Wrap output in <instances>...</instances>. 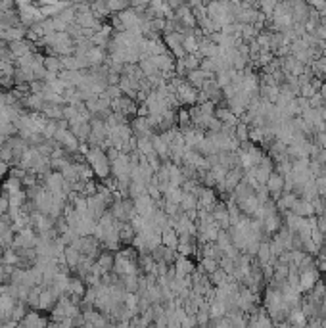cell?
I'll return each mask as SVG.
<instances>
[{
  "mask_svg": "<svg viewBox=\"0 0 326 328\" xmlns=\"http://www.w3.org/2000/svg\"><path fill=\"white\" fill-rule=\"evenodd\" d=\"M207 279H209V282L213 284L215 288H219V286H223L224 282H229V280H231V276H229V274H227L223 269H217V271L211 272Z\"/></svg>",
  "mask_w": 326,
  "mask_h": 328,
  "instance_id": "21",
  "label": "cell"
},
{
  "mask_svg": "<svg viewBox=\"0 0 326 328\" xmlns=\"http://www.w3.org/2000/svg\"><path fill=\"white\" fill-rule=\"evenodd\" d=\"M58 79L64 81L67 87H73L77 88L83 83V79H85V71H62L60 75H58Z\"/></svg>",
  "mask_w": 326,
  "mask_h": 328,
  "instance_id": "11",
  "label": "cell"
},
{
  "mask_svg": "<svg viewBox=\"0 0 326 328\" xmlns=\"http://www.w3.org/2000/svg\"><path fill=\"white\" fill-rule=\"evenodd\" d=\"M234 136H236V140H238L240 144L249 142V125L240 121L238 125H236V129H234Z\"/></svg>",
  "mask_w": 326,
  "mask_h": 328,
  "instance_id": "22",
  "label": "cell"
},
{
  "mask_svg": "<svg viewBox=\"0 0 326 328\" xmlns=\"http://www.w3.org/2000/svg\"><path fill=\"white\" fill-rule=\"evenodd\" d=\"M318 274H320V272L317 271V267L299 272V294H302V292H307V290H313V286L320 280Z\"/></svg>",
  "mask_w": 326,
  "mask_h": 328,
  "instance_id": "6",
  "label": "cell"
},
{
  "mask_svg": "<svg viewBox=\"0 0 326 328\" xmlns=\"http://www.w3.org/2000/svg\"><path fill=\"white\" fill-rule=\"evenodd\" d=\"M113 263H115V254H112V251H106V249H102V254L98 256V259H96V267L102 271V274H108V272L113 271Z\"/></svg>",
  "mask_w": 326,
  "mask_h": 328,
  "instance_id": "8",
  "label": "cell"
},
{
  "mask_svg": "<svg viewBox=\"0 0 326 328\" xmlns=\"http://www.w3.org/2000/svg\"><path fill=\"white\" fill-rule=\"evenodd\" d=\"M85 158H87V163L90 165V169L94 171V176L102 179L104 183L112 176V163L108 160V154L104 152L102 148H90Z\"/></svg>",
  "mask_w": 326,
  "mask_h": 328,
  "instance_id": "1",
  "label": "cell"
},
{
  "mask_svg": "<svg viewBox=\"0 0 326 328\" xmlns=\"http://www.w3.org/2000/svg\"><path fill=\"white\" fill-rule=\"evenodd\" d=\"M133 204H135L136 215L144 217L146 221H150L152 217H154V213L158 211V208H156V201L152 200L148 194H146V196H142V198H136V200H133Z\"/></svg>",
  "mask_w": 326,
  "mask_h": 328,
  "instance_id": "3",
  "label": "cell"
},
{
  "mask_svg": "<svg viewBox=\"0 0 326 328\" xmlns=\"http://www.w3.org/2000/svg\"><path fill=\"white\" fill-rule=\"evenodd\" d=\"M311 206H313V211H315V217H322L326 215V204L324 200L318 196V198H315V200L311 201Z\"/></svg>",
  "mask_w": 326,
  "mask_h": 328,
  "instance_id": "28",
  "label": "cell"
},
{
  "mask_svg": "<svg viewBox=\"0 0 326 328\" xmlns=\"http://www.w3.org/2000/svg\"><path fill=\"white\" fill-rule=\"evenodd\" d=\"M44 69H46L48 73H56V75H60V73L64 71L62 60L58 56H44Z\"/></svg>",
  "mask_w": 326,
  "mask_h": 328,
  "instance_id": "17",
  "label": "cell"
},
{
  "mask_svg": "<svg viewBox=\"0 0 326 328\" xmlns=\"http://www.w3.org/2000/svg\"><path fill=\"white\" fill-rule=\"evenodd\" d=\"M8 280H10V276H8V272H6V267L0 263V286H4Z\"/></svg>",
  "mask_w": 326,
  "mask_h": 328,
  "instance_id": "31",
  "label": "cell"
},
{
  "mask_svg": "<svg viewBox=\"0 0 326 328\" xmlns=\"http://www.w3.org/2000/svg\"><path fill=\"white\" fill-rule=\"evenodd\" d=\"M102 96H106L108 100H110V102H113V100H117V98L123 96V92H121L119 87H108L106 90H104Z\"/></svg>",
  "mask_w": 326,
  "mask_h": 328,
  "instance_id": "30",
  "label": "cell"
},
{
  "mask_svg": "<svg viewBox=\"0 0 326 328\" xmlns=\"http://www.w3.org/2000/svg\"><path fill=\"white\" fill-rule=\"evenodd\" d=\"M136 232L135 229L131 226V223H121L119 226V240L121 244H125V246H131L133 244V240H135Z\"/></svg>",
  "mask_w": 326,
  "mask_h": 328,
  "instance_id": "16",
  "label": "cell"
},
{
  "mask_svg": "<svg viewBox=\"0 0 326 328\" xmlns=\"http://www.w3.org/2000/svg\"><path fill=\"white\" fill-rule=\"evenodd\" d=\"M315 94H318V92H317V88L313 87L311 83H307V85H302V87H299V96H302V98H307V100H311Z\"/></svg>",
  "mask_w": 326,
  "mask_h": 328,
  "instance_id": "29",
  "label": "cell"
},
{
  "mask_svg": "<svg viewBox=\"0 0 326 328\" xmlns=\"http://www.w3.org/2000/svg\"><path fill=\"white\" fill-rule=\"evenodd\" d=\"M318 94H320V96H322V98L326 100V81L322 83V87H320V90H318Z\"/></svg>",
  "mask_w": 326,
  "mask_h": 328,
  "instance_id": "33",
  "label": "cell"
},
{
  "mask_svg": "<svg viewBox=\"0 0 326 328\" xmlns=\"http://www.w3.org/2000/svg\"><path fill=\"white\" fill-rule=\"evenodd\" d=\"M152 146H154V152L159 156L161 161H169V154H171V148L169 144L161 138L159 135H154L152 136Z\"/></svg>",
  "mask_w": 326,
  "mask_h": 328,
  "instance_id": "10",
  "label": "cell"
},
{
  "mask_svg": "<svg viewBox=\"0 0 326 328\" xmlns=\"http://www.w3.org/2000/svg\"><path fill=\"white\" fill-rule=\"evenodd\" d=\"M183 50L186 52V56H190V54H198L199 50V39L194 35V33H188V35H184L183 39Z\"/></svg>",
  "mask_w": 326,
  "mask_h": 328,
  "instance_id": "13",
  "label": "cell"
},
{
  "mask_svg": "<svg viewBox=\"0 0 326 328\" xmlns=\"http://www.w3.org/2000/svg\"><path fill=\"white\" fill-rule=\"evenodd\" d=\"M184 62V67H186V71H196L199 69V64H202V56L199 54H190V56H186L183 60Z\"/></svg>",
  "mask_w": 326,
  "mask_h": 328,
  "instance_id": "25",
  "label": "cell"
},
{
  "mask_svg": "<svg viewBox=\"0 0 326 328\" xmlns=\"http://www.w3.org/2000/svg\"><path fill=\"white\" fill-rule=\"evenodd\" d=\"M21 190H23V184H21V181L16 179V176H6V179L2 181V184H0V196H2L4 200H8L10 196L21 192Z\"/></svg>",
  "mask_w": 326,
  "mask_h": 328,
  "instance_id": "5",
  "label": "cell"
},
{
  "mask_svg": "<svg viewBox=\"0 0 326 328\" xmlns=\"http://www.w3.org/2000/svg\"><path fill=\"white\" fill-rule=\"evenodd\" d=\"M161 246L177 251V248H179V234H177L175 229L165 226V229L161 231Z\"/></svg>",
  "mask_w": 326,
  "mask_h": 328,
  "instance_id": "9",
  "label": "cell"
},
{
  "mask_svg": "<svg viewBox=\"0 0 326 328\" xmlns=\"http://www.w3.org/2000/svg\"><path fill=\"white\" fill-rule=\"evenodd\" d=\"M136 110H138V104H136L135 100H131L127 96H121L117 100H113L112 102V112L113 113H119L123 117H127V119H135L136 117Z\"/></svg>",
  "mask_w": 326,
  "mask_h": 328,
  "instance_id": "2",
  "label": "cell"
},
{
  "mask_svg": "<svg viewBox=\"0 0 326 328\" xmlns=\"http://www.w3.org/2000/svg\"><path fill=\"white\" fill-rule=\"evenodd\" d=\"M108 8H110V14L113 16V12L121 14V12H125L127 8H131V4L125 2V0H113V2H108Z\"/></svg>",
  "mask_w": 326,
  "mask_h": 328,
  "instance_id": "26",
  "label": "cell"
},
{
  "mask_svg": "<svg viewBox=\"0 0 326 328\" xmlns=\"http://www.w3.org/2000/svg\"><path fill=\"white\" fill-rule=\"evenodd\" d=\"M199 269L209 276L211 272H215L219 269V261H217V259H211V257H202V259H199Z\"/></svg>",
  "mask_w": 326,
  "mask_h": 328,
  "instance_id": "23",
  "label": "cell"
},
{
  "mask_svg": "<svg viewBox=\"0 0 326 328\" xmlns=\"http://www.w3.org/2000/svg\"><path fill=\"white\" fill-rule=\"evenodd\" d=\"M192 209H198V198H196L194 194L184 192L183 200H181V211H183V213H188Z\"/></svg>",
  "mask_w": 326,
  "mask_h": 328,
  "instance_id": "18",
  "label": "cell"
},
{
  "mask_svg": "<svg viewBox=\"0 0 326 328\" xmlns=\"http://www.w3.org/2000/svg\"><path fill=\"white\" fill-rule=\"evenodd\" d=\"M177 123H179V129H186V127H192V117L188 110L184 108H179L177 110Z\"/></svg>",
  "mask_w": 326,
  "mask_h": 328,
  "instance_id": "24",
  "label": "cell"
},
{
  "mask_svg": "<svg viewBox=\"0 0 326 328\" xmlns=\"http://www.w3.org/2000/svg\"><path fill=\"white\" fill-rule=\"evenodd\" d=\"M98 192V184L94 181H87V183L83 184V190H81V196L83 198H90V196H94Z\"/></svg>",
  "mask_w": 326,
  "mask_h": 328,
  "instance_id": "27",
  "label": "cell"
},
{
  "mask_svg": "<svg viewBox=\"0 0 326 328\" xmlns=\"http://www.w3.org/2000/svg\"><path fill=\"white\" fill-rule=\"evenodd\" d=\"M169 184L175 186V188H181L184 184V176L181 167H179V165H173L171 161H169Z\"/></svg>",
  "mask_w": 326,
  "mask_h": 328,
  "instance_id": "14",
  "label": "cell"
},
{
  "mask_svg": "<svg viewBox=\"0 0 326 328\" xmlns=\"http://www.w3.org/2000/svg\"><path fill=\"white\" fill-rule=\"evenodd\" d=\"M69 131L75 135V138L79 140L81 144H87L88 138H90V133H92L90 121H77V123H71V125H69Z\"/></svg>",
  "mask_w": 326,
  "mask_h": 328,
  "instance_id": "7",
  "label": "cell"
},
{
  "mask_svg": "<svg viewBox=\"0 0 326 328\" xmlns=\"http://www.w3.org/2000/svg\"><path fill=\"white\" fill-rule=\"evenodd\" d=\"M81 254L77 251L75 248H71V246H67L65 248V251H64V261H65V265L69 267V271H75L77 269V265H79V261H81Z\"/></svg>",
  "mask_w": 326,
  "mask_h": 328,
  "instance_id": "15",
  "label": "cell"
},
{
  "mask_svg": "<svg viewBox=\"0 0 326 328\" xmlns=\"http://www.w3.org/2000/svg\"><path fill=\"white\" fill-rule=\"evenodd\" d=\"M317 229L322 234L326 236V215H322V217H317Z\"/></svg>",
  "mask_w": 326,
  "mask_h": 328,
  "instance_id": "32",
  "label": "cell"
},
{
  "mask_svg": "<svg viewBox=\"0 0 326 328\" xmlns=\"http://www.w3.org/2000/svg\"><path fill=\"white\" fill-rule=\"evenodd\" d=\"M64 184H65L64 175L58 173V171H52V173H48V175L42 179V186H44L50 194H64Z\"/></svg>",
  "mask_w": 326,
  "mask_h": 328,
  "instance_id": "4",
  "label": "cell"
},
{
  "mask_svg": "<svg viewBox=\"0 0 326 328\" xmlns=\"http://www.w3.org/2000/svg\"><path fill=\"white\" fill-rule=\"evenodd\" d=\"M183 188H175V186H169L167 192L163 194V200L171 201V204H177L181 208V200H183Z\"/></svg>",
  "mask_w": 326,
  "mask_h": 328,
  "instance_id": "19",
  "label": "cell"
},
{
  "mask_svg": "<svg viewBox=\"0 0 326 328\" xmlns=\"http://www.w3.org/2000/svg\"><path fill=\"white\" fill-rule=\"evenodd\" d=\"M234 69H227V71H221L215 75V83H217V87L223 90L224 87H229L232 83V77H234Z\"/></svg>",
  "mask_w": 326,
  "mask_h": 328,
  "instance_id": "20",
  "label": "cell"
},
{
  "mask_svg": "<svg viewBox=\"0 0 326 328\" xmlns=\"http://www.w3.org/2000/svg\"><path fill=\"white\" fill-rule=\"evenodd\" d=\"M42 115H44V117H46L48 121H62V119H64V106H58V104H44Z\"/></svg>",
  "mask_w": 326,
  "mask_h": 328,
  "instance_id": "12",
  "label": "cell"
}]
</instances>
